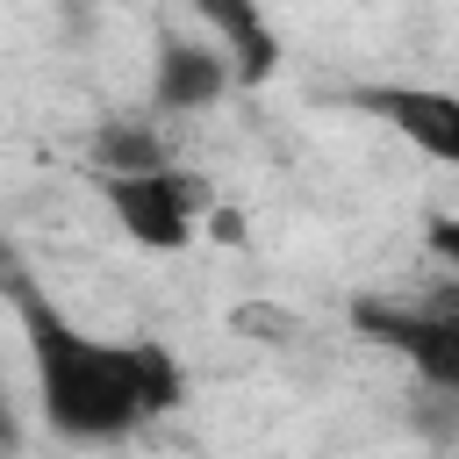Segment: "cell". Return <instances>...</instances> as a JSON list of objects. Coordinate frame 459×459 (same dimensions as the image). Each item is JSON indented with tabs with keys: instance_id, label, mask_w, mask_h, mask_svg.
<instances>
[{
	"instance_id": "7a4b0ae2",
	"label": "cell",
	"mask_w": 459,
	"mask_h": 459,
	"mask_svg": "<svg viewBox=\"0 0 459 459\" xmlns=\"http://www.w3.org/2000/svg\"><path fill=\"white\" fill-rule=\"evenodd\" d=\"M100 201L122 222V237L143 244V251H186L194 244V222H201L194 172H172V165H158V172H108Z\"/></svg>"
},
{
	"instance_id": "52a82bcc",
	"label": "cell",
	"mask_w": 459,
	"mask_h": 459,
	"mask_svg": "<svg viewBox=\"0 0 459 459\" xmlns=\"http://www.w3.org/2000/svg\"><path fill=\"white\" fill-rule=\"evenodd\" d=\"M86 158H93V179H108V172H158V165H172V158H165V143H158V129H143V122H100V129L86 136Z\"/></svg>"
},
{
	"instance_id": "5b68a950",
	"label": "cell",
	"mask_w": 459,
	"mask_h": 459,
	"mask_svg": "<svg viewBox=\"0 0 459 459\" xmlns=\"http://www.w3.org/2000/svg\"><path fill=\"white\" fill-rule=\"evenodd\" d=\"M237 86V57L222 36H179L165 29L151 50V115H208Z\"/></svg>"
},
{
	"instance_id": "3957f363",
	"label": "cell",
	"mask_w": 459,
	"mask_h": 459,
	"mask_svg": "<svg viewBox=\"0 0 459 459\" xmlns=\"http://www.w3.org/2000/svg\"><path fill=\"white\" fill-rule=\"evenodd\" d=\"M351 323L387 344L437 402H459V308H394V301H359Z\"/></svg>"
},
{
	"instance_id": "8992f818",
	"label": "cell",
	"mask_w": 459,
	"mask_h": 459,
	"mask_svg": "<svg viewBox=\"0 0 459 459\" xmlns=\"http://www.w3.org/2000/svg\"><path fill=\"white\" fill-rule=\"evenodd\" d=\"M158 7H179V14L208 22V29L230 43L237 79H265V72H273V29H265L258 0H158Z\"/></svg>"
},
{
	"instance_id": "6da1fadb",
	"label": "cell",
	"mask_w": 459,
	"mask_h": 459,
	"mask_svg": "<svg viewBox=\"0 0 459 459\" xmlns=\"http://www.w3.org/2000/svg\"><path fill=\"white\" fill-rule=\"evenodd\" d=\"M7 301H14V323H22L36 409L57 437L122 445V437H136L143 423H158L165 409L186 402V373L165 344L79 330L50 294H36V280H14Z\"/></svg>"
},
{
	"instance_id": "ba28073f",
	"label": "cell",
	"mask_w": 459,
	"mask_h": 459,
	"mask_svg": "<svg viewBox=\"0 0 459 459\" xmlns=\"http://www.w3.org/2000/svg\"><path fill=\"white\" fill-rule=\"evenodd\" d=\"M423 244H430L445 265H459V215H452V208H437V215L423 222Z\"/></svg>"
},
{
	"instance_id": "277c9868",
	"label": "cell",
	"mask_w": 459,
	"mask_h": 459,
	"mask_svg": "<svg viewBox=\"0 0 459 459\" xmlns=\"http://www.w3.org/2000/svg\"><path fill=\"white\" fill-rule=\"evenodd\" d=\"M359 115L416 143L430 165H459V93L452 86H416V79H366L344 93Z\"/></svg>"
}]
</instances>
